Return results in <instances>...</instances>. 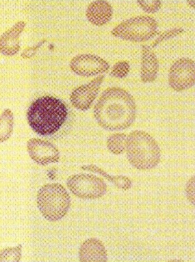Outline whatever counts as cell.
Listing matches in <instances>:
<instances>
[{
	"label": "cell",
	"instance_id": "cell-1",
	"mask_svg": "<svg viewBox=\"0 0 195 262\" xmlns=\"http://www.w3.org/2000/svg\"><path fill=\"white\" fill-rule=\"evenodd\" d=\"M98 124L106 130H119L130 127L137 114L135 99L126 91L117 87L106 90L94 107Z\"/></svg>",
	"mask_w": 195,
	"mask_h": 262
},
{
	"label": "cell",
	"instance_id": "cell-2",
	"mask_svg": "<svg viewBox=\"0 0 195 262\" xmlns=\"http://www.w3.org/2000/svg\"><path fill=\"white\" fill-rule=\"evenodd\" d=\"M68 110L60 99L50 96L39 98L31 104L27 118L31 128L40 136L57 133L66 122Z\"/></svg>",
	"mask_w": 195,
	"mask_h": 262
},
{
	"label": "cell",
	"instance_id": "cell-3",
	"mask_svg": "<svg viewBox=\"0 0 195 262\" xmlns=\"http://www.w3.org/2000/svg\"><path fill=\"white\" fill-rule=\"evenodd\" d=\"M129 163L140 170L153 169L161 160L160 148L154 137L143 130H135L127 138L126 150Z\"/></svg>",
	"mask_w": 195,
	"mask_h": 262
},
{
	"label": "cell",
	"instance_id": "cell-4",
	"mask_svg": "<svg viewBox=\"0 0 195 262\" xmlns=\"http://www.w3.org/2000/svg\"><path fill=\"white\" fill-rule=\"evenodd\" d=\"M37 204L44 218L50 222H56L67 214L71 200L63 186L58 183L48 184L39 190Z\"/></svg>",
	"mask_w": 195,
	"mask_h": 262
},
{
	"label": "cell",
	"instance_id": "cell-5",
	"mask_svg": "<svg viewBox=\"0 0 195 262\" xmlns=\"http://www.w3.org/2000/svg\"><path fill=\"white\" fill-rule=\"evenodd\" d=\"M157 33V23L152 17L137 16L124 21L112 34L122 39L135 42L147 41Z\"/></svg>",
	"mask_w": 195,
	"mask_h": 262
},
{
	"label": "cell",
	"instance_id": "cell-6",
	"mask_svg": "<svg viewBox=\"0 0 195 262\" xmlns=\"http://www.w3.org/2000/svg\"><path fill=\"white\" fill-rule=\"evenodd\" d=\"M67 185L75 196L84 199L101 198L107 190L103 179L87 173L74 174L68 179Z\"/></svg>",
	"mask_w": 195,
	"mask_h": 262
},
{
	"label": "cell",
	"instance_id": "cell-7",
	"mask_svg": "<svg viewBox=\"0 0 195 262\" xmlns=\"http://www.w3.org/2000/svg\"><path fill=\"white\" fill-rule=\"evenodd\" d=\"M169 84L176 91L191 88L194 84V61L190 59L182 58L171 67L169 73Z\"/></svg>",
	"mask_w": 195,
	"mask_h": 262
},
{
	"label": "cell",
	"instance_id": "cell-8",
	"mask_svg": "<svg viewBox=\"0 0 195 262\" xmlns=\"http://www.w3.org/2000/svg\"><path fill=\"white\" fill-rule=\"evenodd\" d=\"M70 67L75 74L83 77L97 76L106 72L110 67L107 61L91 54L77 56L72 60Z\"/></svg>",
	"mask_w": 195,
	"mask_h": 262
},
{
	"label": "cell",
	"instance_id": "cell-9",
	"mask_svg": "<svg viewBox=\"0 0 195 262\" xmlns=\"http://www.w3.org/2000/svg\"><path fill=\"white\" fill-rule=\"evenodd\" d=\"M27 148L31 159L40 165L57 163L59 161L58 148L49 141L31 139L28 142Z\"/></svg>",
	"mask_w": 195,
	"mask_h": 262
},
{
	"label": "cell",
	"instance_id": "cell-10",
	"mask_svg": "<svg viewBox=\"0 0 195 262\" xmlns=\"http://www.w3.org/2000/svg\"><path fill=\"white\" fill-rule=\"evenodd\" d=\"M104 77L99 76L89 83L74 90L71 96V101L75 108L81 111L89 110L96 99Z\"/></svg>",
	"mask_w": 195,
	"mask_h": 262
},
{
	"label": "cell",
	"instance_id": "cell-11",
	"mask_svg": "<svg viewBox=\"0 0 195 262\" xmlns=\"http://www.w3.org/2000/svg\"><path fill=\"white\" fill-rule=\"evenodd\" d=\"M81 261H106L107 252L102 242L96 238L85 241L81 245L79 252Z\"/></svg>",
	"mask_w": 195,
	"mask_h": 262
},
{
	"label": "cell",
	"instance_id": "cell-12",
	"mask_svg": "<svg viewBox=\"0 0 195 262\" xmlns=\"http://www.w3.org/2000/svg\"><path fill=\"white\" fill-rule=\"evenodd\" d=\"M25 26L24 22H18L0 37V52L2 54L12 56L19 51V35Z\"/></svg>",
	"mask_w": 195,
	"mask_h": 262
},
{
	"label": "cell",
	"instance_id": "cell-13",
	"mask_svg": "<svg viewBox=\"0 0 195 262\" xmlns=\"http://www.w3.org/2000/svg\"><path fill=\"white\" fill-rule=\"evenodd\" d=\"M141 78L143 83L154 82L159 70V63L152 49L148 46H142Z\"/></svg>",
	"mask_w": 195,
	"mask_h": 262
},
{
	"label": "cell",
	"instance_id": "cell-14",
	"mask_svg": "<svg viewBox=\"0 0 195 262\" xmlns=\"http://www.w3.org/2000/svg\"><path fill=\"white\" fill-rule=\"evenodd\" d=\"M113 9L105 1H96L91 3L86 10V17L92 24L97 26H102L108 23L112 17Z\"/></svg>",
	"mask_w": 195,
	"mask_h": 262
},
{
	"label": "cell",
	"instance_id": "cell-15",
	"mask_svg": "<svg viewBox=\"0 0 195 262\" xmlns=\"http://www.w3.org/2000/svg\"><path fill=\"white\" fill-rule=\"evenodd\" d=\"M14 126V116L9 109L6 110L0 116V143L9 139Z\"/></svg>",
	"mask_w": 195,
	"mask_h": 262
},
{
	"label": "cell",
	"instance_id": "cell-16",
	"mask_svg": "<svg viewBox=\"0 0 195 262\" xmlns=\"http://www.w3.org/2000/svg\"><path fill=\"white\" fill-rule=\"evenodd\" d=\"M82 168L84 170L92 171L102 174L103 177L109 180L110 182L115 184V185L119 189L127 190L129 189L132 187V183L131 180L126 177H112L102 170L100 169V168L94 166H83Z\"/></svg>",
	"mask_w": 195,
	"mask_h": 262
},
{
	"label": "cell",
	"instance_id": "cell-17",
	"mask_svg": "<svg viewBox=\"0 0 195 262\" xmlns=\"http://www.w3.org/2000/svg\"><path fill=\"white\" fill-rule=\"evenodd\" d=\"M128 136L124 134L111 135L107 140V147L110 152L120 155L126 150Z\"/></svg>",
	"mask_w": 195,
	"mask_h": 262
},
{
	"label": "cell",
	"instance_id": "cell-18",
	"mask_svg": "<svg viewBox=\"0 0 195 262\" xmlns=\"http://www.w3.org/2000/svg\"><path fill=\"white\" fill-rule=\"evenodd\" d=\"M21 245L8 248L0 252V261H20L21 258Z\"/></svg>",
	"mask_w": 195,
	"mask_h": 262
},
{
	"label": "cell",
	"instance_id": "cell-19",
	"mask_svg": "<svg viewBox=\"0 0 195 262\" xmlns=\"http://www.w3.org/2000/svg\"><path fill=\"white\" fill-rule=\"evenodd\" d=\"M130 66L127 61L118 62L113 66L111 75L113 77L124 78L128 76Z\"/></svg>",
	"mask_w": 195,
	"mask_h": 262
},
{
	"label": "cell",
	"instance_id": "cell-20",
	"mask_svg": "<svg viewBox=\"0 0 195 262\" xmlns=\"http://www.w3.org/2000/svg\"><path fill=\"white\" fill-rule=\"evenodd\" d=\"M141 8L148 13H155L158 11L161 7V2L159 0H154V1H142L139 0L137 1Z\"/></svg>",
	"mask_w": 195,
	"mask_h": 262
},
{
	"label": "cell",
	"instance_id": "cell-21",
	"mask_svg": "<svg viewBox=\"0 0 195 262\" xmlns=\"http://www.w3.org/2000/svg\"><path fill=\"white\" fill-rule=\"evenodd\" d=\"M184 32V29L182 28H176L172 29L162 34L155 41L153 47L158 46L161 42L167 39L172 38V37L176 36Z\"/></svg>",
	"mask_w": 195,
	"mask_h": 262
},
{
	"label": "cell",
	"instance_id": "cell-22",
	"mask_svg": "<svg viewBox=\"0 0 195 262\" xmlns=\"http://www.w3.org/2000/svg\"><path fill=\"white\" fill-rule=\"evenodd\" d=\"M186 192L189 201L194 205V177L191 178L187 183Z\"/></svg>",
	"mask_w": 195,
	"mask_h": 262
},
{
	"label": "cell",
	"instance_id": "cell-23",
	"mask_svg": "<svg viewBox=\"0 0 195 262\" xmlns=\"http://www.w3.org/2000/svg\"><path fill=\"white\" fill-rule=\"evenodd\" d=\"M188 4H189L192 7L194 8V1H188Z\"/></svg>",
	"mask_w": 195,
	"mask_h": 262
}]
</instances>
